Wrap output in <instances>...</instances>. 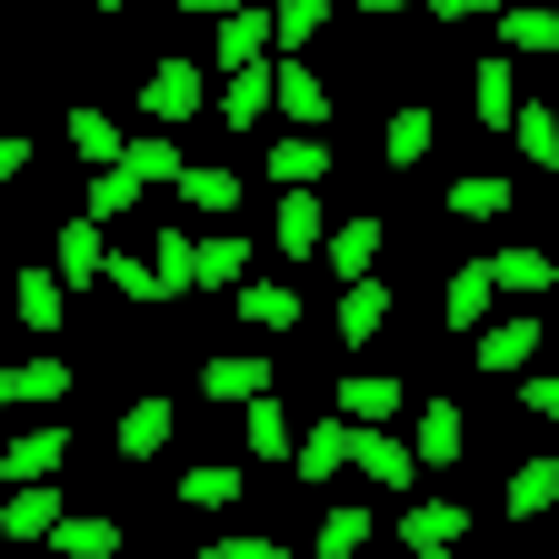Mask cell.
<instances>
[{
  "mask_svg": "<svg viewBox=\"0 0 559 559\" xmlns=\"http://www.w3.org/2000/svg\"><path fill=\"white\" fill-rule=\"evenodd\" d=\"M70 520V500H60V479H21L11 500H0V539L11 549H50V530Z\"/></svg>",
  "mask_w": 559,
  "mask_h": 559,
  "instance_id": "6da1fadb",
  "label": "cell"
},
{
  "mask_svg": "<svg viewBox=\"0 0 559 559\" xmlns=\"http://www.w3.org/2000/svg\"><path fill=\"white\" fill-rule=\"evenodd\" d=\"M409 460H419V469H460V460H469V409H460V400H419Z\"/></svg>",
  "mask_w": 559,
  "mask_h": 559,
  "instance_id": "7a4b0ae2",
  "label": "cell"
},
{
  "mask_svg": "<svg viewBox=\"0 0 559 559\" xmlns=\"http://www.w3.org/2000/svg\"><path fill=\"white\" fill-rule=\"evenodd\" d=\"M270 110L290 120V130H320V120H330V81H320L310 60L280 50V60H270Z\"/></svg>",
  "mask_w": 559,
  "mask_h": 559,
  "instance_id": "3957f363",
  "label": "cell"
},
{
  "mask_svg": "<svg viewBox=\"0 0 559 559\" xmlns=\"http://www.w3.org/2000/svg\"><path fill=\"white\" fill-rule=\"evenodd\" d=\"M489 290L530 310V300H549V290H559V260H549L539 240H510V250H489Z\"/></svg>",
  "mask_w": 559,
  "mask_h": 559,
  "instance_id": "277c9868",
  "label": "cell"
},
{
  "mask_svg": "<svg viewBox=\"0 0 559 559\" xmlns=\"http://www.w3.org/2000/svg\"><path fill=\"white\" fill-rule=\"evenodd\" d=\"M140 110H151V130L200 120V60H151V81H140Z\"/></svg>",
  "mask_w": 559,
  "mask_h": 559,
  "instance_id": "5b68a950",
  "label": "cell"
},
{
  "mask_svg": "<svg viewBox=\"0 0 559 559\" xmlns=\"http://www.w3.org/2000/svg\"><path fill=\"white\" fill-rule=\"evenodd\" d=\"M349 450H360V419H340V409H330L320 430H300V450H290V479H310V489H320V479H340V469H349Z\"/></svg>",
  "mask_w": 559,
  "mask_h": 559,
  "instance_id": "8992f818",
  "label": "cell"
},
{
  "mask_svg": "<svg viewBox=\"0 0 559 559\" xmlns=\"http://www.w3.org/2000/svg\"><path fill=\"white\" fill-rule=\"evenodd\" d=\"M539 340H549V330H539V320L520 310V320H489V330H479L469 349H479V370H489V380H520V370L539 360Z\"/></svg>",
  "mask_w": 559,
  "mask_h": 559,
  "instance_id": "52a82bcc",
  "label": "cell"
},
{
  "mask_svg": "<svg viewBox=\"0 0 559 559\" xmlns=\"http://www.w3.org/2000/svg\"><path fill=\"white\" fill-rule=\"evenodd\" d=\"M380 250H390V221H370V210H360V221H340V230L320 240L330 280H370V270H380Z\"/></svg>",
  "mask_w": 559,
  "mask_h": 559,
  "instance_id": "ba28073f",
  "label": "cell"
},
{
  "mask_svg": "<svg viewBox=\"0 0 559 559\" xmlns=\"http://www.w3.org/2000/svg\"><path fill=\"white\" fill-rule=\"evenodd\" d=\"M11 310H21V330H31V340H50V330L70 320V280H60L50 260H40V270H21V280H11Z\"/></svg>",
  "mask_w": 559,
  "mask_h": 559,
  "instance_id": "9c48e42d",
  "label": "cell"
},
{
  "mask_svg": "<svg viewBox=\"0 0 559 559\" xmlns=\"http://www.w3.org/2000/svg\"><path fill=\"white\" fill-rule=\"evenodd\" d=\"M210 60H221V81H230V70H270V11L210 21Z\"/></svg>",
  "mask_w": 559,
  "mask_h": 559,
  "instance_id": "30bf717a",
  "label": "cell"
},
{
  "mask_svg": "<svg viewBox=\"0 0 559 559\" xmlns=\"http://www.w3.org/2000/svg\"><path fill=\"white\" fill-rule=\"evenodd\" d=\"M489 300H500V290H489V260H460V270H450V290H440V330L479 340V330H489Z\"/></svg>",
  "mask_w": 559,
  "mask_h": 559,
  "instance_id": "8fae6325",
  "label": "cell"
},
{
  "mask_svg": "<svg viewBox=\"0 0 559 559\" xmlns=\"http://www.w3.org/2000/svg\"><path fill=\"white\" fill-rule=\"evenodd\" d=\"M270 180L280 190H320L330 180V130H280L270 140Z\"/></svg>",
  "mask_w": 559,
  "mask_h": 559,
  "instance_id": "7c38bea8",
  "label": "cell"
},
{
  "mask_svg": "<svg viewBox=\"0 0 559 559\" xmlns=\"http://www.w3.org/2000/svg\"><path fill=\"white\" fill-rule=\"evenodd\" d=\"M50 270H60V280H100V270H110V230L91 221V210H70V221H60V240H50Z\"/></svg>",
  "mask_w": 559,
  "mask_h": 559,
  "instance_id": "4fadbf2b",
  "label": "cell"
},
{
  "mask_svg": "<svg viewBox=\"0 0 559 559\" xmlns=\"http://www.w3.org/2000/svg\"><path fill=\"white\" fill-rule=\"evenodd\" d=\"M200 400H270V360H250V349H210L200 360Z\"/></svg>",
  "mask_w": 559,
  "mask_h": 559,
  "instance_id": "5bb4252c",
  "label": "cell"
},
{
  "mask_svg": "<svg viewBox=\"0 0 559 559\" xmlns=\"http://www.w3.org/2000/svg\"><path fill=\"white\" fill-rule=\"evenodd\" d=\"M330 409L360 419V430H390V419H400V380H390V370H349V380L330 390Z\"/></svg>",
  "mask_w": 559,
  "mask_h": 559,
  "instance_id": "9a60e30c",
  "label": "cell"
},
{
  "mask_svg": "<svg viewBox=\"0 0 559 559\" xmlns=\"http://www.w3.org/2000/svg\"><path fill=\"white\" fill-rule=\"evenodd\" d=\"M469 110H479V130H510V110H520V60L510 50H489L469 70Z\"/></svg>",
  "mask_w": 559,
  "mask_h": 559,
  "instance_id": "2e32d148",
  "label": "cell"
},
{
  "mask_svg": "<svg viewBox=\"0 0 559 559\" xmlns=\"http://www.w3.org/2000/svg\"><path fill=\"white\" fill-rule=\"evenodd\" d=\"M60 469H70V430H50V419L0 450V479H11V489H21V479H60Z\"/></svg>",
  "mask_w": 559,
  "mask_h": 559,
  "instance_id": "e0dca14e",
  "label": "cell"
},
{
  "mask_svg": "<svg viewBox=\"0 0 559 559\" xmlns=\"http://www.w3.org/2000/svg\"><path fill=\"white\" fill-rule=\"evenodd\" d=\"M380 330H390V280H380V270H370V280H340V340L370 349Z\"/></svg>",
  "mask_w": 559,
  "mask_h": 559,
  "instance_id": "ac0fdd59",
  "label": "cell"
},
{
  "mask_svg": "<svg viewBox=\"0 0 559 559\" xmlns=\"http://www.w3.org/2000/svg\"><path fill=\"white\" fill-rule=\"evenodd\" d=\"M170 430H180V409H170L160 390H151V400H130V409H120V460H130V469H140V460H160Z\"/></svg>",
  "mask_w": 559,
  "mask_h": 559,
  "instance_id": "d6986e66",
  "label": "cell"
},
{
  "mask_svg": "<svg viewBox=\"0 0 559 559\" xmlns=\"http://www.w3.org/2000/svg\"><path fill=\"white\" fill-rule=\"evenodd\" d=\"M230 310H240L250 330H270V340H290V330H300V290H290V280H240Z\"/></svg>",
  "mask_w": 559,
  "mask_h": 559,
  "instance_id": "ffe728a7",
  "label": "cell"
},
{
  "mask_svg": "<svg viewBox=\"0 0 559 559\" xmlns=\"http://www.w3.org/2000/svg\"><path fill=\"white\" fill-rule=\"evenodd\" d=\"M500 50L510 60H559V11H549V0H530V11L510 0V11H500Z\"/></svg>",
  "mask_w": 559,
  "mask_h": 559,
  "instance_id": "44dd1931",
  "label": "cell"
},
{
  "mask_svg": "<svg viewBox=\"0 0 559 559\" xmlns=\"http://www.w3.org/2000/svg\"><path fill=\"white\" fill-rule=\"evenodd\" d=\"M120 170H130L140 190H180V170H190V160H180V140H170V130H130Z\"/></svg>",
  "mask_w": 559,
  "mask_h": 559,
  "instance_id": "7402d4cb",
  "label": "cell"
},
{
  "mask_svg": "<svg viewBox=\"0 0 559 559\" xmlns=\"http://www.w3.org/2000/svg\"><path fill=\"white\" fill-rule=\"evenodd\" d=\"M520 210V180H500V170H469V180H450V221H510Z\"/></svg>",
  "mask_w": 559,
  "mask_h": 559,
  "instance_id": "603a6c76",
  "label": "cell"
},
{
  "mask_svg": "<svg viewBox=\"0 0 559 559\" xmlns=\"http://www.w3.org/2000/svg\"><path fill=\"white\" fill-rule=\"evenodd\" d=\"M240 440L270 469H290V450H300V430H290V409H280V400H240Z\"/></svg>",
  "mask_w": 559,
  "mask_h": 559,
  "instance_id": "cb8c5ba5",
  "label": "cell"
},
{
  "mask_svg": "<svg viewBox=\"0 0 559 559\" xmlns=\"http://www.w3.org/2000/svg\"><path fill=\"white\" fill-rule=\"evenodd\" d=\"M320 240H330V210L310 190H280V260H320Z\"/></svg>",
  "mask_w": 559,
  "mask_h": 559,
  "instance_id": "d4e9b609",
  "label": "cell"
},
{
  "mask_svg": "<svg viewBox=\"0 0 559 559\" xmlns=\"http://www.w3.org/2000/svg\"><path fill=\"white\" fill-rule=\"evenodd\" d=\"M200 240V230H190ZM240 280H250V240L240 230H210L200 240V270H190V290H240Z\"/></svg>",
  "mask_w": 559,
  "mask_h": 559,
  "instance_id": "484cf974",
  "label": "cell"
},
{
  "mask_svg": "<svg viewBox=\"0 0 559 559\" xmlns=\"http://www.w3.org/2000/svg\"><path fill=\"white\" fill-rule=\"evenodd\" d=\"M349 469H360L370 489H409V479H419L409 440H390V430H360V450H349Z\"/></svg>",
  "mask_w": 559,
  "mask_h": 559,
  "instance_id": "4316f807",
  "label": "cell"
},
{
  "mask_svg": "<svg viewBox=\"0 0 559 559\" xmlns=\"http://www.w3.org/2000/svg\"><path fill=\"white\" fill-rule=\"evenodd\" d=\"M510 520H549L559 510V460H510Z\"/></svg>",
  "mask_w": 559,
  "mask_h": 559,
  "instance_id": "83f0119b",
  "label": "cell"
},
{
  "mask_svg": "<svg viewBox=\"0 0 559 559\" xmlns=\"http://www.w3.org/2000/svg\"><path fill=\"white\" fill-rule=\"evenodd\" d=\"M370 530H380V510H360V500H340V510H320L310 549H320V559H360V549H370Z\"/></svg>",
  "mask_w": 559,
  "mask_h": 559,
  "instance_id": "f1b7e54d",
  "label": "cell"
},
{
  "mask_svg": "<svg viewBox=\"0 0 559 559\" xmlns=\"http://www.w3.org/2000/svg\"><path fill=\"white\" fill-rule=\"evenodd\" d=\"M400 539L409 549H460L469 539V510L460 500H419V510H400Z\"/></svg>",
  "mask_w": 559,
  "mask_h": 559,
  "instance_id": "f546056e",
  "label": "cell"
},
{
  "mask_svg": "<svg viewBox=\"0 0 559 559\" xmlns=\"http://www.w3.org/2000/svg\"><path fill=\"white\" fill-rule=\"evenodd\" d=\"M21 400H70V360H0V409Z\"/></svg>",
  "mask_w": 559,
  "mask_h": 559,
  "instance_id": "4dcf8cb0",
  "label": "cell"
},
{
  "mask_svg": "<svg viewBox=\"0 0 559 559\" xmlns=\"http://www.w3.org/2000/svg\"><path fill=\"white\" fill-rule=\"evenodd\" d=\"M430 130H440L430 110L400 100V110H390V130H380V160H390V170H419V160H430Z\"/></svg>",
  "mask_w": 559,
  "mask_h": 559,
  "instance_id": "1f68e13d",
  "label": "cell"
},
{
  "mask_svg": "<svg viewBox=\"0 0 559 559\" xmlns=\"http://www.w3.org/2000/svg\"><path fill=\"white\" fill-rule=\"evenodd\" d=\"M510 140H520L530 170H559V110H549V100H520V110H510Z\"/></svg>",
  "mask_w": 559,
  "mask_h": 559,
  "instance_id": "d6a6232c",
  "label": "cell"
},
{
  "mask_svg": "<svg viewBox=\"0 0 559 559\" xmlns=\"http://www.w3.org/2000/svg\"><path fill=\"white\" fill-rule=\"evenodd\" d=\"M180 510H240V469L230 460H190L180 469Z\"/></svg>",
  "mask_w": 559,
  "mask_h": 559,
  "instance_id": "836d02e7",
  "label": "cell"
},
{
  "mask_svg": "<svg viewBox=\"0 0 559 559\" xmlns=\"http://www.w3.org/2000/svg\"><path fill=\"white\" fill-rule=\"evenodd\" d=\"M60 130H70V151H81L91 170H110V160L130 151V140H120V120H110V110H91V100H81V110H70Z\"/></svg>",
  "mask_w": 559,
  "mask_h": 559,
  "instance_id": "e575fe53",
  "label": "cell"
},
{
  "mask_svg": "<svg viewBox=\"0 0 559 559\" xmlns=\"http://www.w3.org/2000/svg\"><path fill=\"white\" fill-rule=\"evenodd\" d=\"M270 120V70H230L221 81V130H260Z\"/></svg>",
  "mask_w": 559,
  "mask_h": 559,
  "instance_id": "d590c367",
  "label": "cell"
},
{
  "mask_svg": "<svg viewBox=\"0 0 559 559\" xmlns=\"http://www.w3.org/2000/svg\"><path fill=\"white\" fill-rule=\"evenodd\" d=\"M100 290H120V300H140V310H160V300H180L170 280L151 270V260H120V250H110V270H100Z\"/></svg>",
  "mask_w": 559,
  "mask_h": 559,
  "instance_id": "8d00e7d4",
  "label": "cell"
},
{
  "mask_svg": "<svg viewBox=\"0 0 559 559\" xmlns=\"http://www.w3.org/2000/svg\"><path fill=\"white\" fill-rule=\"evenodd\" d=\"M50 549H60V559H110V549H120V520H81V510H70V520L50 530Z\"/></svg>",
  "mask_w": 559,
  "mask_h": 559,
  "instance_id": "74e56055",
  "label": "cell"
},
{
  "mask_svg": "<svg viewBox=\"0 0 559 559\" xmlns=\"http://www.w3.org/2000/svg\"><path fill=\"white\" fill-rule=\"evenodd\" d=\"M81 210H91V221L110 230V221H120V210H140V180H130V170L110 160V170H91V190H81Z\"/></svg>",
  "mask_w": 559,
  "mask_h": 559,
  "instance_id": "f35d334b",
  "label": "cell"
},
{
  "mask_svg": "<svg viewBox=\"0 0 559 559\" xmlns=\"http://www.w3.org/2000/svg\"><path fill=\"white\" fill-rule=\"evenodd\" d=\"M320 31H330V0H280V11H270V40L290 50V60H300V40H320Z\"/></svg>",
  "mask_w": 559,
  "mask_h": 559,
  "instance_id": "ab89813d",
  "label": "cell"
},
{
  "mask_svg": "<svg viewBox=\"0 0 559 559\" xmlns=\"http://www.w3.org/2000/svg\"><path fill=\"white\" fill-rule=\"evenodd\" d=\"M180 200H200V221H230V210H240V180H230V170H200V160H190V170H180Z\"/></svg>",
  "mask_w": 559,
  "mask_h": 559,
  "instance_id": "60d3db41",
  "label": "cell"
},
{
  "mask_svg": "<svg viewBox=\"0 0 559 559\" xmlns=\"http://www.w3.org/2000/svg\"><path fill=\"white\" fill-rule=\"evenodd\" d=\"M151 270L170 280V290H190V270H200V240H190V230H160V250H151Z\"/></svg>",
  "mask_w": 559,
  "mask_h": 559,
  "instance_id": "b9f144b4",
  "label": "cell"
},
{
  "mask_svg": "<svg viewBox=\"0 0 559 559\" xmlns=\"http://www.w3.org/2000/svg\"><path fill=\"white\" fill-rule=\"evenodd\" d=\"M520 409H530V419H549V430H559V370H539V380H520Z\"/></svg>",
  "mask_w": 559,
  "mask_h": 559,
  "instance_id": "7bdbcfd3",
  "label": "cell"
},
{
  "mask_svg": "<svg viewBox=\"0 0 559 559\" xmlns=\"http://www.w3.org/2000/svg\"><path fill=\"white\" fill-rule=\"evenodd\" d=\"M419 11H430V21H500L510 0H419Z\"/></svg>",
  "mask_w": 559,
  "mask_h": 559,
  "instance_id": "ee69618b",
  "label": "cell"
},
{
  "mask_svg": "<svg viewBox=\"0 0 559 559\" xmlns=\"http://www.w3.org/2000/svg\"><path fill=\"white\" fill-rule=\"evenodd\" d=\"M221 559H290V539H260V530H230Z\"/></svg>",
  "mask_w": 559,
  "mask_h": 559,
  "instance_id": "f6af8a7d",
  "label": "cell"
},
{
  "mask_svg": "<svg viewBox=\"0 0 559 559\" xmlns=\"http://www.w3.org/2000/svg\"><path fill=\"white\" fill-rule=\"evenodd\" d=\"M21 170H31V140H21V130H0V190H11Z\"/></svg>",
  "mask_w": 559,
  "mask_h": 559,
  "instance_id": "bcb514c9",
  "label": "cell"
},
{
  "mask_svg": "<svg viewBox=\"0 0 559 559\" xmlns=\"http://www.w3.org/2000/svg\"><path fill=\"white\" fill-rule=\"evenodd\" d=\"M190 21H230V11H250V0H180Z\"/></svg>",
  "mask_w": 559,
  "mask_h": 559,
  "instance_id": "7dc6e473",
  "label": "cell"
},
{
  "mask_svg": "<svg viewBox=\"0 0 559 559\" xmlns=\"http://www.w3.org/2000/svg\"><path fill=\"white\" fill-rule=\"evenodd\" d=\"M360 11H370V21H400V11H419V0H360Z\"/></svg>",
  "mask_w": 559,
  "mask_h": 559,
  "instance_id": "c3c4849f",
  "label": "cell"
},
{
  "mask_svg": "<svg viewBox=\"0 0 559 559\" xmlns=\"http://www.w3.org/2000/svg\"><path fill=\"white\" fill-rule=\"evenodd\" d=\"M91 11H130V0H91Z\"/></svg>",
  "mask_w": 559,
  "mask_h": 559,
  "instance_id": "681fc988",
  "label": "cell"
},
{
  "mask_svg": "<svg viewBox=\"0 0 559 559\" xmlns=\"http://www.w3.org/2000/svg\"><path fill=\"white\" fill-rule=\"evenodd\" d=\"M190 559H221V539H210V549H190Z\"/></svg>",
  "mask_w": 559,
  "mask_h": 559,
  "instance_id": "f907efd6",
  "label": "cell"
},
{
  "mask_svg": "<svg viewBox=\"0 0 559 559\" xmlns=\"http://www.w3.org/2000/svg\"><path fill=\"white\" fill-rule=\"evenodd\" d=\"M409 559H450V549H409Z\"/></svg>",
  "mask_w": 559,
  "mask_h": 559,
  "instance_id": "816d5d0a",
  "label": "cell"
}]
</instances>
